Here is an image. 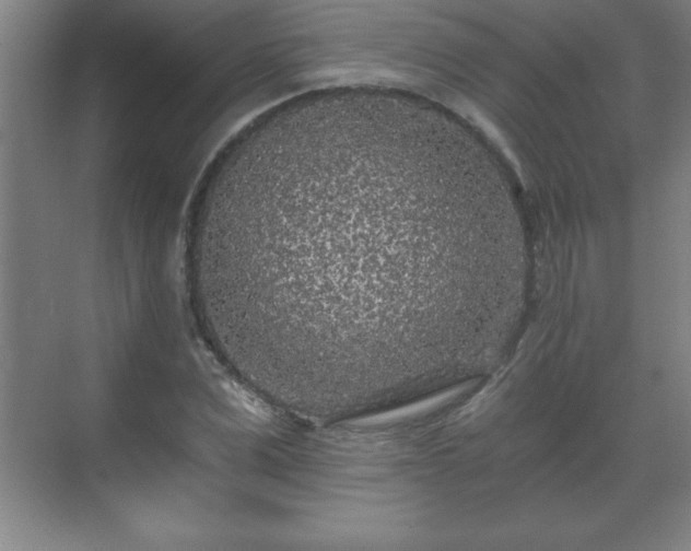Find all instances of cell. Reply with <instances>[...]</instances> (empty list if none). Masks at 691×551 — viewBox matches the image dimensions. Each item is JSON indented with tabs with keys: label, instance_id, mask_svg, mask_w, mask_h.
<instances>
[{
	"label": "cell",
	"instance_id": "cell-1",
	"mask_svg": "<svg viewBox=\"0 0 691 551\" xmlns=\"http://www.w3.org/2000/svg\"><path fill=\"white\" fill-rule=\"evenodd\" d=\"M393 128L338 121L241 155L212 210L200 285L227 337L295 387L401 394L447 367L458 305L489 289L449 245L440 178Z\"/></svg>",
	"mask_w": 691,
	"mask_h": 551
}]
</instances>
